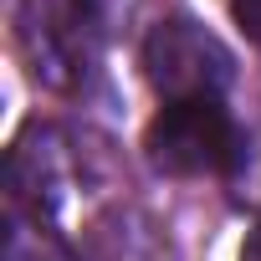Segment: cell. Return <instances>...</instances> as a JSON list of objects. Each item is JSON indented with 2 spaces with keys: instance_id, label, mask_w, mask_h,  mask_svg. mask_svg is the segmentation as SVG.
<instances>
[{
  "instance_id": "obj_3",
  "label": "cell",
  "mask_w": 261,
  "mask_h": 261,
  "mask_svg": "<svg viewBox=\"0 0 261 261\" xmlns=\"http://www.w3.org/2000/svg\"><path fill=\"white\" fill-rule=\"evenodd\" d=\"M230 16L246 31V41H261V0H230Z\"/></svg>"
},
{
  "instance_id": "obj_2",
  "label": "cell",
  "mask_w": 261,
  "mask_h": 261,
  "mask_svg": "<svg viewBox=\"0 0 261 261\" xmlns=\"http://www.w3.org/2000/svg\"><path fill=\"white\" fill-rule=\"evenodd\" d=\"M144 72L164 92V102H179V97H220L230 87V77H236V57L195 16H164L144 36Z\"/></svg>"
},
{
  "instance_id": "obj_1",
  "label": "cell",
  "mask_w": 261,
  "mask_h": 261,
  "mask_svg": "<svg viewBox=\"0 0 261 261\" xmlns=\"http://www.w3.org/2000/svg\"><path fill=\"white\" fill-rule=\"evenodd\" d=\"M144 154L174 179H230L246 164V134L220 97H179L154 113Z\"/></svg>"
},
{
  "instance_id": "obj_4",
  "label": "cell",
  "mask_w": 261,
  "mask_h": 261,
  "mask_svg": "<svg viewBox=\"0 0 261 261\" xmlns=\"http://www.w3.org/2000/svg\"><path fill=\"white\" fill-rule=\"evenodd\" d=\"M241 261H261V215H256V225H251L246 241H241Z\"/></svg>"
}]
</instances>
